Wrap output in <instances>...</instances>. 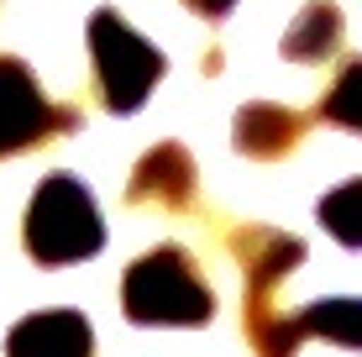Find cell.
I'll list each match as a JSON object with an SVG mask.
<instances>
[{
    "mask_svg": "<svg viewBox=\"0 0 362 357\" xmlns=\"http://www.w3.org/2000/svg\"><path fill=\"white\" fill-rule=\"evenodd\" d=\"M121 310L136 326H210L216 294L184 247H153L121 279Z\"/></svg>",
    "mask_w": 362,
    "mask_h": 357,
    "instance_id": "cell-1",
    "label": "cell"
},
{
    "mask_svg": "<svg viewBox=\"0 0 362 357\" xmlns=\"http://www.w3.org/2000/svg\"><path fill=\"white\" fill-rule=\"evenodd\" d=\"M27 252L42 268H64L79 257H95L105 247V226H100L95 194L84 189V179L74 174H47L37 184L32 205H27V231H21Z\"/></svg>",
    "mask_w": 362,
    "mask_h": 357,
    "instance_id": "cell-2",
    "label": "cell"
},
{
    "mask_svg": "<svg viewBox=\"0 0 362 357\" xmlns=\"http://www.w3.org/2000/svg\"><path fill=\"white\" fill-rule=\"evenodd\" d=\"M90 58H95L100 100H105V110H116V116L142 110L153 84L163 79V53L136 27H127L121 11H110V6L90 16Z\"/></svg>",
    "mask_w": 362,
    "mask_h": 357,
    "instance_id": "cell-3",
    "label": "cell"
},
{
    "mask_svg": "<svg viewBox=\"0 0 362 357\" xmlns=\"http://www.w3.org/2000/svg\"><path fill=\"white\" fill-rule=\"evenodd\" d=\"M74 127H79V110H64L58 100H47L42 84L27 74V64L0 53V158L42 147L47 137Z\"/></svg>",
    "mask_w": 362,
    "mask_h": 357,
    "instance_id": "cell-4",
    "label": "cell"
},
{
    "mask_svg": "<svg viewBox=\"0 0 362 357\" xmlns=\"http://www.w3.org/2000/svg\"><path fill=\"white\" fill-rule=\"evenodd\" d=\"M231 252H236V263H242V279H247V300L242 305H273L279 300L273 289L305 263V242L284 237V231H273V226L231 231Z\"/></svg>",
    "mask_w": 362,
    "mask_h": 357,
    "instance_id": "cell-5",
    "label": "cell"
},
{
    "mask_svg": "<svg viewBox=\"0 0 362 357\" xmlns=\"http://www.w3.org/2000/svg\"><path fill=\"white\" fill-rule=\"evenodd\" d=\"M199 174H194V158L184 142H158L142 163L132 168L127 184V205H158V211H184L194 205Z\"/></svg>",
    "mask_w": 362,
    "mask_h": 357,
    "instance_id": "cell-6",
    "label": "cell"
},
{
    "mask_svg": "<svg viewBox=\"0 0 362 357\" xmlns=\"http://www.w3.org/2000/svg\"><path fill=\"white\" fill-rule=\"evenodd\" d=\"M310 121L299 110H284L273 100H247L231 121V147L242 158H257V163H273V158H289L299 137H305Z\"/></svg>",
    "mask_w": 362,
    "mask_h": 357,
    "instance_id": "cell-7",
    "label": "cell"
},
{
    "mask_svg": "<svg viewBox=\"0 0 362 357\" xmlns=\"http://www.w3.org/2000/svg\"><path fill=\"white\" fill-rule=\"evenodd\" d=\"M6 357H95L90 321L79 310H37L11 326Z\"/></svg>",
    "mask_w": 362,
    "mask_h": 357,
    "instance_id": "cell-8",
    "label": "cell"
},
{
    "mask_svg": "<svg viewBox=\"0 0 362 357\" xmlns=\"http://www.w3.org/2000/svg\"><path fill=\"white\" fill-rule=\"evenodd\" d=\"M341 11L331 6V0H310L305 11L294 16V27L284 32V58H294V64H320V58H331L336 47H341Z\"/></svg>",
    "mask_w": 362,
    "mask_h": 357,
    "instance_id": "cell-9",
    "label": "cell"
},
{
    "mask_svg": "<svg viewBox=\"0 0 362 357\" xmlns=\"http://www.w3.org/2000/svg\"><path fill=\"white\" fill-rule=\"evenodd\" d=\"M294 331L305 336H326L341 347H362V300H315L294 310Z\"/></svg>",
    "mask_w": 362,
    "mask_h": 357,
    "instance_id": "cell-10",
    "label": "cell"
},
{
    "mask_svg": "<svg viewBox=\"0 0 362 357\" xmlns=\"http://www.w3.org/2000/svg\"><path fill=\"white\" fill-rule=\"evenodd\" d=\"M320 226L331 231L341 247H362V179H346L320 200Z\"/></svg>",
    "mask_w": 362,
    "mask_h": 357,
    "instance_id": "cell-11",
    "label": "cell"
},
{
    "mask_svg": "<svg viewBox=\"0 0 362 357\" xmlns=\"http://www.w3.org/2000/svg\"><path fill=\"white\" fill-rule=\"evenodd\" d=\"M320 121L362 131V58H352V64L336 74V84L326 90V100H320Z\"/></svg>",
    "mask_w": 362,
    "mask_h": 357,
    "instance_id": "cell-12",
    "label": "cell"
},
{
    "mask_svg": "<svg viewBox=\"0 0 362 357\" xmlns=\"http://www.w3.org/2000/svg\"><path fill=\"white\" fill-rule=\"evenodd\" d=\"M184 6H189V11H199V16H210V21H216V16H226V11L236 6V0H184Z\"/></svg>",
    "mask_w": 362,
    "mask_h": 357,
    "instance_id": "cell-13",
    "label": "cell"
}]
</instances>
